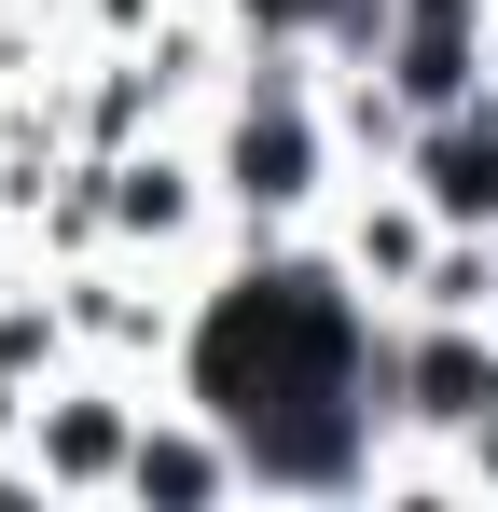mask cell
<instances>
[{
  "mask_svg": "<svg viewBox=\"0 0 498 512\" xmlns=\"http://www.w3.org/2000/svg\"><path fill=\"white\" fill-rule=\"evenodd\" d=\"M249 28H319V14H346V0H236Z\"/></svg>",
  "mask_w": 498,
  "mask_h": 512,
  "instance_id": "cell-9",
  "label": "cell"
},
{
  "mask_svg": "<svg viewBox=\"0 0 498 512\" xmlns=\"http://www.w3.org/2000/svg\"><path fill=\"white\" fill-rule=\"evenodd\" d=\"M305 167H319V139H305V111H291V97L236 125V194H263V208H291V194H305Z\"/></svg>",
  "mask_w": 498,
  "mask_h": 512,
  "instance_id": "cell-5",
  "label": "cell"
},
{
  "mask_svg": "<svg viewBox=\"0 0 498 512\" xmlns=\"http://www.w3.org/2000/svg\"><path fill=\"white\" fill-rule=\"evenodd\" d=\"M415 180H429V222H457V236H471V222H498V125H471V111H457V125L415 153Z\"/></svg>",
  "mask_w": 498,
  "mask_h": 512,
  "instance_id": "cell-4",
  "label": "cell"
},
{
  "mask_svg": "<svg viewBox=\"0 0 498 512\" xmlns=\"http://www.w3.org/2000/svg\"><path fill=\"white\" fill-rule=\"evenodd\" d=\"M139 443H125V416H97V402H70V416L42 429V471H125Z\"/></svg>",
  "mask_w": 498,
  "mask_h": 512,
  "instance_id": "cell-7",
  "label": "cell"
},
{
  "mask_svg": "<svg viewBox=\"0 0 498 512\" xmlns=\"http://www.w3.org/2000/svg\"><path fill=\"white\" fill-rule=\"evenodd\" d=\"M388 388H415L402 416H429V429H485V416H498V346L457 333V305H443L429 346H388Z\"/></svg>",
  "mask_w": 498,
  "mask_h": 512,
  "instance_id": "cell-2",
  "label": "cell"
},
{
  "mask_svg": "<svg viewBox=\"0 0 498 512\" xmlns=\"http://www.w3.org/2000/svg\"><path fill=\"white\" fill-rule=\"evenodd\" d=\"M111 208H125V222H180V167H125Z\"/></svg>",
  "mask_w": 498,
  "mask_h": 512,
  "instance_id": "cell-8",
  "label": "cell"
},
{
  "mask_svg": "<svg viewBox=\"0 0 498 512\" xmlns=\"http://www.w3.org/2000/svg\"><path fill=\"white\" fill-rule=\"evenodd\" d=\"M222 471H236L222 443H139V457H125V485H139V499H208Z\"/></svg>",
  "mask_w": 498,
  "mask_h": 512,
  "instance_id": "cell-6",
  "label": "cell"
},
{
  "mask_svg": "<svg viewBox=\"0 0 498 512\" xmlns=\"http://www.w3.org/2000/svg\"><path fill=\"white\" fill-rule=\"evenodd\" d=\"M194 388H208V416L236 429L249 471L346 485V471H360V429L388 416V346H360V319L332 305V277L263 263V277H236V291L208 305Z\"/></svg>",
  "mask_w": 498,
  "mask_h": 512,
  "instance_id": "cell-1",
  "label": "cell"
},
{
  "mask_svg": "<svg viewBox=\"0 0 498 512\" xmlns=\"http://www.w3.org/2000/svg\"><path fill=\"white\" fill-rule=\"evenodd\" d=\"M402 97L415 111H457L471 97V0H402Z\"/></svg>",
  "mask_w": 498,
  "mask_h": 512,
  "instance_id": "cell-3",
  "label": "cell"
},
{
  "mask_svg": "<svg viewBox=\"0 0 498 512\" xmlns=\"http://www.w3.org/2000/svg\"><path fill=\"white\" fill-rule=\"evenodd\" d=\"M471 443H485V471H498V416H485V429H471Z\"/></svg>",
  "mask_w": 498,
  "mask_h": 512,
  "instance_id": "cell-10",
  "label": "cell"
}]
</instances>
